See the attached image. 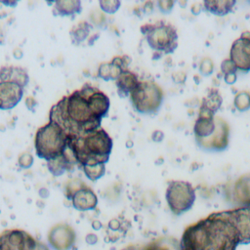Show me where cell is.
Instances as JSON below:
<instances>
[{
  "instance_id": "1",
  "label": "cell",
  "mask_w": 250,
  "mask_h": 250,
  "mask_svg": "<svg viewBox=\"0 0 250 250\" xmlns=\"http://www.w3.org/2000/svg\"><path fill=\"white\" fill-rule=\"evenodd\" d=\"M250 244V207L214 212L186 228L181 250H236Z\"/></svg>"
},
{
  "instance_id": "2",
  "label": "cell",
  "mask_w": 250,
  "mask_h": 250,
  "mask_svg": "<svg viewBox=\"0 0 250 250\" xmlns=\"http://www.w3.org/2000/svg\"><path fill=\"white\" fill-rule=\"evenodd\" d=\"M49 120L59 124L69 137L100 129L102 122V119L94 114L87 98L80 90L62 97L54 104L49 113Z\"/></svg>"
},
{
  "instance_id": "3",
  "label": "cell",
  "mask_w": 250,
  "mask_h": 250,
  "mask_svg": "<svg viewBox=\"0 0 250 250\" xmlns=\"http://www.w3.org/2000/svg\"><path fill=\"white\" fill-rule=\"evenodd\" d=\"M112 146V139L103 128L80 136H68V147L80 167L96 163L105 164L109 159Z\"/></svg>"
},
{
  "instance_id": "4",
  "label": "cell",
  "mask_w": 250,
  "mask_h": 250,
  "mask_svg": "<svg viewBox=\"0 0 250 250\" xmlns=\"http://www.w3.org/2000/svg\"><path fill=\"white\" fill-rule=\"evenodd\" d=\"M68 145V135L55 121L49 122L36 131L34 147L38 157L46 161L56 158L65 151Z\"/></svg>"
},
{
  "instance_id": "5",
  "label": "cell",
  "mask_w": 250,
  "mask_h": 250,
  "mask_svg": "<svg viewBox=\"0 0 250 250\" xmlns=\"http://www.w3.org/2000/svg\"><path fill=\"white\" fill-rule=\"evenodd\" d=\"M147 45L159 55L171 54L178 47V33L174 25L164 21L146 23L140 27Z\"/></svg>"
},
{
  "instance_id": "6",
  "label": "cell",
  "mask_w": 250,
  "mask_h": 250,
  "mask_svg": "<svg viewBox=\"0 0 250 250\" xmlns=\"http://www.w3.org/2000/svg\"><path fill=\"white\" fill-rule=\"evenodd\" d=\"M130 102L134 109L141 114L157 112L163 102V91L152 81H140L130 94Z\"/></svg>"
},
{
  "instance_id": "7",
  "label": "cell",
  "mask_w": 250,
  "mask_h": 250,
  "mask_svg": "<svg viewBox=\"0 0 250 250\" xmlns=\"http://www.w3.org/2000/svg\"><path fill=\"white\" fill-rule=\"evenodd\" d=\"M165 198L173 214L179 216L193 206L195 201V190L190 183L174 180L168 183Z\"/></svg>"
},
{
  "instance_id": "8",
  "label": "cell",
  "mask_w": 250,
  "mask_h": 250,
  "mask_svg": "<svg viewBox=\"0 0 250 250\" xmlns=\"http://www.w3.org/2000/svg\"><path fill=\"white\" fill-rule=\"evenodd\" d=\"M37 241L23 229H6L1 233L0 250H35Z\"/></svg>"
},
{
  "instance_id": "9",
  "label": "cell",
  "mask_w": 250,
  "mask_h": 250,
  "mask_svg": "<svg viewBox=\"0 0 250 250\" xmlns=\"http://www.w3.org/2000/svg\"><path fill=\"white\" fill-rule=\"evenodd\" d=\"M48 241L55 250H69L75 242V231L67 224H57L49 230Z\"/></svg>"
},
{
  "instance_id": "10",
  "label": "cell",
  "mask_w": 250,
  "mask_h": 250,
  "mask_svg": "<svg viewBox=\"0 0 250 250\" xmlns=\"http://www.w3.org/2000/svg\"><path fill=\"white\" fill-rule=\"evenodd\" d=\"M80 92L87 98L90 108L92 109L94 114L98 118L103 119L109 110V98L104 92L89 84H84L83 87L80 89Z\"/></svg>"
},
{
  "instance_id": "11",
  "label": "cell",
  "mask_w": 250,
  "mask_h": 250,
  "mask_svg": "<svg viewBox=\"0 0 250 250\" xmlns=\"http://www.w3.org/2000/svg\"><path fill=\"white\" fill-rule=\"evenodd\" d=\"M229 59L234 62L237 69L250 70V37L240 36L231 44Z\"/></svg>"
},
{
  "instance_id": "12",
  "label": "cell",
  "mask_w": 250,
  "mask_h": 250,
  "mask_svg": "<svg viewBox=\"0 0 250 250\" xmlns=\"http://www.w3.org/2000/svg\"><path fill=\"white\" fill-rule=\"evenodd\" d=\"M217 128L214 134L208 139L196 142L199 146L208 149L222 150L225 149L229 145V124L221 117L216 116Z\"/></svg>"
},
{
  "instance_id": "13",
  "label": "cell",
  "mask_w": 250,
  "mask_h": 250,
  "mask_svg": "<svg viewBox=\"0 0 250 250\" xmlns=\"http://www.w3.org/2000/svg\"><path fill=\"white\" fill-rule=\"evenodd\" d=\"M23 87L16 82L0 81V108H14L21 100Z\"/></svg>"
},
{
  "instance_id": "14",
  "label": "cell",
  "mask_w": 250,
  "mask_h": 250,
  "mask_svg": "<svg viewBox=\"0 0 250 250\" xmlns=\"http://www.w3.org/2000/svg\"><path fill=\"white\" fill-rule=\"evenodd\" d=\"M68 198L71 200L72 206L81 212L94 210L98 204V197L96 193L92 188L84 184L72 192Z\"/></svg>"
},
{
  "instance_id": "15",
  "label": "cell",
  "mask_w": 250,
  "mask_h": 250,
  "mask_svg": "<svg viewBox=\"0 0 250 250\" xmlns=\"http://www.w3.org/2000/svg\"><path fill=\"white\" fill-rule=\"evenodd\" d=\"M216 116H200L198 115L194 126L193 133L196 142L208 139L216 131Z\"/></svg>"
},
{
  "instance_id": "16",
  "label": "cell",
  "mask_w": 250,
  "mask_h": 250,
  "mask_svg": "<svg viewBox=\"0 0 250 250\" xmlns=\"http://www.w3.org/2000/svg\"><path fill=\"white\" fill-rule=\"evenodd\" d=\"M233 198L241 206L250 207V173L238 178L233 186Z\"/></svg>"
},
{
  "instance_id": "17",
  "label": "cell",
  "mask_w": 250,
  "mask_h": 250,
  "mask_svg": "<svg viewBox=\"0 0 250 250\" xmlns=\"http://www.w3.org/2000/svg\"><path fill=\"white\" fill-rule=\"evenodd\" d=\"M115 83H116L118 95L121 98H125L130 96L131 92L137 87L140 81L138 79V76L134 72L128 69H125L121 72V74L119 75Z\"/></svg>"
},
{
  "instance_id": "18",
  "label": "cell",
  "mask_w": 250,
  "mask_h": 250,
  "mask_svg": "<svg viewBox=\"0 0 250 250\" xmlns=\"http://www.w3.org/2000/svg\"><path fill=\"white\" fill-rule=\"evenodd\" d=\"M0 81L16 82L23 88L29 81V76L25 69L19 66H2L0 70Z\"/></svg>"
},
{
  "instance_id": "19",
  "label": "cell",
  "mask_w": 250,
  "mask_h": 250,
  "mask_svg": "<svg viewBox=\"0 0 250 250\" xmlns=\"http://www.w3.org/2000/svg\"><path fill=\"white\" fill-rule=\"evenodd\" d=\"M82 11L81 1L79 0H58L54 2L53 13L61 17H74Z\"/></svg>"
},
{
  "instance_id": "20",
  "label": "cell",
  "mask_w": 250,
  "mask_h": 250,
  "mask_svg": "<svg viewBox=\"0 0 250 250\" xmlns=\"http://www.w3.org/2000/svg\"><path fill=\"white\" fill-rule=\"evenodd\" d=\"M234 5V0H206L203 2V9L213 15L222 17L229 14Z\"/></svg>"
},
{
  "instance_id": "21",
  "label": "cell",
  "mask_w": 250,
  "mask_h": 250,
  "mask_svg": "<svg viewBox=\"0 0 250 250\" xmlns=\"http://www.w3.org/2000/svg\"><path fill=\"white\" fill-rule=\"evenodd\" d=\"M141 250H181V248L180 241H178L176 238L162 236L144 246Z\"/></svg>"
},
{
  "instance_id": "22",
  "label": "cell",
  "mask_w": 250,
  "mask_h": 250,
  "mask_svg": "<svg viewBox=\"0 0 250 250\" xmlns=\"http://www.w3.org/2000/svg\"><path fill=\"white\" fill-rule=\"evenodd\" d=\"M91 28L92 25L85 21H79L77 24L73 25L69 31L71 42L74 45H79L80 43L85 41L90 34Z\"/></svg>"
},
{
  "instance_id": "23",
  "label": "cell",
  "mask_w": 250,
  "mask_h": 250,
  "mask_svg": "<svg viewBox=\"0 0 250 250\" xmlns=\"http://www.w3.org/2000/svg\"><path fill=\"white\" fill-rule=\"evenodd\" d=\"M122 71L123 69L121 67L112 63L111 62H102L99 65L98 75L101 79L105 81H108V80L116 81Z\"/></svg>"
},
{
  "instance_id": "24",
  "label": "cell",
  "mask_w": 250,
  "mask_h": 250,
  "mask_svg": "<svg viewBox=\"0 0 250 250\" xmlns=\"http://www.w3.org/2000/svg\"><path fill=\"white\" fill-rule=\"evenodd\" d=\"M222 102H223V99L219 94V92L216 90H212L206 97L203 98L200 107L215 114L216 111L220 108Z\"/></svg>"
},
{
  "instance_id": "25",
  "label": "cell",
  "mask_w": 250,
  "mask_h": 250,
  "mask_svg": "<svg viewBox=\"0 0 250 250\" xmlns=\"http://www.w3.org/2000/svg\"><path fill=\"white\" fill-rule=\"evenodd\" d=\"M85 176L92 182H96L105 174V164L96 163L81 167Z\"/></svg>"
},
{
  "instance_id": "26",
  "label": "cell",
  "mask_w": 250,
  "mask_h": 250,
  "mask_svg": "<svg viewBox=\"0 0 250 250\" xmlns=\"http://www.w3.org/2000/svg\"><path fill=\"white\" fill-rule=\"evenodd\" d=\"M234 106L239 111H244L250 108V93L241 91L237 93L233 100Z\"/></svg>"
},
{
  "instance_id": "27",
  "label": "cell",
  "mask_w": 250,
  "mask_h": 250,
  "mask_svg": "<svg viewBox=\"0 0 250 250\" xmlns=\"http://www.w3.org/2000/svg\"><path fill=\"white\" fill-rule=\"evenodd\" d=\"M100 9L106 14H114L118 11L121 2L119 0H100Z\"/></svg>"
},
{
  "instance_id": "28",
  "label": "cell",
  "mask_w": 250,
  "mask_h": 250,
  "mask_svg": "<svg viewBox=\"0 0 250 250\" xmlns=\"http://www.w3.org/2000/svg\"><path fill=\"white\" fill-rule=\"evenodd\" d=\"M33 161H34V158H33L32 154L27 151L21 152L18 158V163H19L20 167L22 169L30 168L33 164Z\"/></svg>"
},
{
  "instance_id": "29",
  "label": "cell",
  "mask_w": 250,
  "mask_h": 250,
  "mask_svg": "<svg viewBox=\"0 0 250 250\" xmlns=\"http://www.w3.org/2000/svg\"><path fill=\"white\" fill-rule=\"evenodd\" d=\"M214 63L210 58H204L201 60L199 63V71L202 75L208 76L213 72Z\"/></svg>"
},
{
  "instance_id": "30",
  "label": "cell",
  "mask_w": 250,
  "mask_h": 250,
  "mask_svg": "<svg viewBox=\"0 0 250 250\" xmlns=\"http://www.w3.org/2000/svg\"><path fill=\"white\" fill-rule=\"evenodd\" d=\"M236 70H237V67L230 59H225L221 62V71L224 73V75L236 73Z\"/></svg>"
},
{
  "instance_id": "31",
  "label": "cell",
  "mask_w": 250,
  "mask_h": 250,
  "mask_svg": "<svg viewBox=\"0 0 250 250\" xmlns=\"http://www.w3.org/2000/svg\"><path fill=\"white\" fill-rule=\"evenodd\" d=\"M174 4H175V1H171V0H160L156 2V5L158 6V9L160 10V12L164 14L171 12Z\"/></svg>"
},
{
  "instance_id": "32",
  "label": "cell",
  "mask_w": 250,
  "mask_h": 250,
  "mask_svg": "<svg viewBox=\"0 0 250 250\" xmlns=\"http://www.w3.org/2000/svg\"><path fill=\"white\" fill-rule=\"evenodd\" d=\"M186 73L184 71H176L172 74V78L176 83H184L186 81Z\"/></svg>"
},
{
  "instance_id": "33",
  "label": "cell",
  "mask_w": 250,
  "mask_h": 250,
  "mask_svg": "<svg viewBox=\"0 0 250 250\" xmlns=\"http://www.w3.org/2000/svg\"><path fill=\"white\" fill-rule=\"evenodd\" d=\"M25 105H26V107H27L28 110L34 111V108H35V106L37 105V102H36V100H35L33 97L28 96V97H26V99H25Z\"/></svg>"
},
{
  "instance_id": "34",
  "label": "cell",
  "mask_w": 250,
  "mask_h": 250,
  "mask_svg": "<svg viewBox=\"0 0 250 250\" xmlns=\"http://www.w3.org/2000/svg\"><path fill=\"white\" fill-rule=\"evenodd\" d=\"M237 79V76H236V73H230V74H226L224 75V80L227 84H233Z\"/></svg>"
},
{
  "instance_id": "35",
  "label": "cell",
  "mask_w": 250,
  "mask_h": 250,
  "mask_svg": "<svg viewBox=\"0 0 250 250\" xmlns=\"http://www.w3.org/2000/svg\"><path fill=\"white\" fill-rule=\"evenodd\" d=\"M203 8V3H193L190 7V11L193 15H198Z\"/></svg>"
},
{
  "instance_id": "36",
  "label": "cell",
  "mask_w": 250,
  "mask_h": 250,
  "mask_svg": "<svg viewBox=\"0 0 250 250\" xmlns=\"http://www.w3.org/2000/svg\"><path fill=\"white\" fill-rule=\"evenodd\" d=\"M163 138H164V134H163L161 131H159V130L154 131V132L152 133V135H151L152 141L157 142V143H160V142L163 140Z\"/></svg>"
},
{
  "instance_id": "37",
  "label": "cell",
  "mask_w": 250,
  "mask_h": 250,
  "mask_svg": "<svg viewBox=\"0 0 250 250\" xmlns=\"http://www.w3.org/2000/svg\"><path fill=\"white\" fill-rule=\"evenodd\" d=\"M143 10H144V12H145L146 14L151 13L152 10H153V2H151V1L146 2L145 5H144V7H143Z\"/></svg>"
},
{
  "instance_id": "38",
  "label": "cell",
  "mask_w": 250,
  "mask_h": 250,
  "mask_svg": "<svg viewBox=\"0 0 250 250\" xmlns=\"http://www.w3.org/2000/svg\"><path fill=\"white\" fill-rule=\"evenodd\" d=\"M97 240H98V238H97V236L95 235V234H88L87 236H86V241L88 242V243H90V244H93V243H96L97 242Z\"/></svg>"
},
{
  "instance_id": "39",
  "label": "cell",
  "mask_w": 250,
  "mask_h": 250,
  "mask_svg": "<svg viewBox=\"0 0 250 250\" xmlns=\"http://www.w3.org/2000/svg\"><path fill=\"white\" fill-rule=\"evenodd\" d=\"M35 250H49V248H48V246H47L46 244H44L43 242H38V241H37Z\"/></svg>"
},
{
  "instance_id": "40",
  "label": "cell",
  "mask_w": 250,
  "mask_h": 250,
  "mask_svg": "<svg viewBox=\"0 0 250 250\" xmlns=\"http://www.w3.org/2000/svg\"><path fill=\"white\" fill-rule=\"evenodd\" d=\"M13 54H14V57L17 58V59H21V56H22V52H21V50L19 49V48H16V49L14 50Z\"/></svg>"
},
{
  "instance_id": "41",
  "label": "cell",
  "mask_w": 250,
  "mask_h": 250,
  "mask_svg": "<svg viewBox=\"0 0 250 250\" xmlns=\"http://www.w3.org/2000/svg\"><path fill=\"white\" fill-rule=\"evenodd\" d=\"M4 5H6V6H11V7H14V6H16L17 5V1H1Z\"/></svg>"
},
{
  "instance_id": "42",
  "label": "cell",
  "mask_w": 250,
  "mask_h": 250,
  "mask_svg": "<svg viewBox=\"0 0 250 250\" xmlns=\"http://www.w3.org/2000/svg\"><path fill=\"white\" fill-rule=\"evenodd\" d=\"M93 228H95L96 229H100V227H101V224H100V222H98V221H95V222H93Z\"/></svg>"
}]
</instances>
